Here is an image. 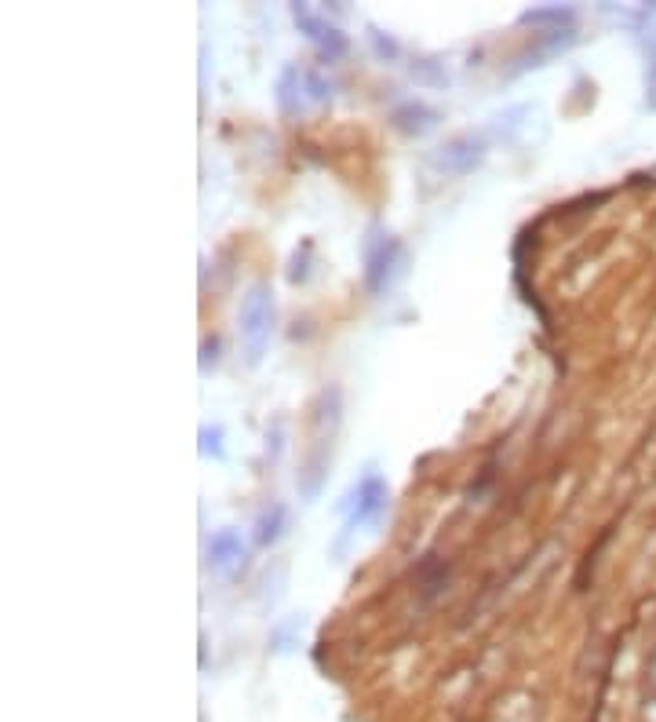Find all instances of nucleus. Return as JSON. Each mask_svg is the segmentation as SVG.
Masks as SVG:
<instances>
[{
  "label": "nucleus",
  "instance_id": "nucleus-1",
  "mask_svg": "<svg viewBox=\"0 0 656 722\" xmlns=\"http://www.w3.org/2000/svg\"><path fill=\"white\" fill-rule=\"evenodd\" d=\"M339 420H343V394H339V387H325L318 394V402H314V449H310L307 467L299 471V493L307 496V500H314L321 493Z\"/></svg>",
  "mask_w": 656,
  "mask_h": 722
},
{
  "label": "nucleus",
  "instance_id": "nucleus-2",
  "mask_svg": "<svg viewBox=\"0 0 656 722\" xmlns=\"http://www.w3.org/2000/svg\"><path fill=\"white\" fill-rule=\"evenodd\" d=\"M270 332H274V292L270 285H252L241 296V310H237V336H241V351L252 369L267 358Z\"/></svg>",
  "mask_w": 656,
  "mask_h": 722
},
{
  "label": "nucleus",
  "instance_id": "nucleus-3",
  "mask_svg": "<svg viewBox=\"0 0 656 722\" xmlns=\"http://www.w3.org/2000/svg\"><path fill=\"white\" fill-rule=\"evenodd\" d=\"M405 267H409L405 245L390 230L369 227V238H365V289L372 296H387L405 278Z\"/></svg>",
  "mask_w": 656,
  "mask_h": 722
},
{
  "label": "nucleus",
  "instance_id": "nucleus-4",
  "mask_svg": "<svg viewBox=\"0 0 656 722\" xmlns=\"http://www.w3.org/2000/svg\"><path fill=\"white\" fill-rule=\"evenodd\" d=\"M328 99V84L321 81L314 70H303V66H285L281 77H277V106L285 117H299L307 114L310 106H321Z\"/></svg>",
  "mask_w": 656,
  "mask_h": 722
},
{
  "label": "nucleus",
  "instance_id": "nucleus-5",
  "mask_svg": "<svg viewBox=\"0 0 656 722\" xmlns=\"http://www.w3.org/2000/svg\"><path fill=\"white\" fill-rule=\"evenodd\" d=\"M387 504H390L387 478L369 467L347 496V533H358V529H365V526H376V522L383 518V511H387Z\"/></svg>",
  "mask_w": 656,
  "mask_h": 722
},
{
  "label": "nucleus",
  "instance_id": "nucleus-6",
  "mask_svg": "<svg viewBox=\"0 0 656 722\" xmlns=\"http://www.w3.org/2000/svg\"><path fill=\"white\" fill-rule=\"evenodd\" d=\"M485 154H489V143H485V135H474V132H463V135H452L449 143H441L438 150H431L427 157V165L441 176H467L474 168L482 165Z\"/></svg>",
  "mask_w": 656,
  "mask_h": 722
},
{
  "label": "nucleus",
  "instance_id": "nucleus-7",
  "mask_svg": "<svg viewBox=\"0 0 656 722\" xmlns=\"http://www.w3.org/2000/svg\"><path fill=\"white\" fill-rule=\"evenodd\" d=\"M292 19H296L299 30L307 33L310 41L318 44L328 59H336V55L347 52V33L339 30L336 22H328L321 11L310 8V4H292Z\"/></svg>",
  "mask_w": 656,
  "mask_h": 722
},
{
  "label": "nucleus",
  "instance_id": "nucleus-8",
  "mask_svg": "<svg viewBox=\"0 0 656 722\" xmlns=\"http://www.w3.org/2000/svg\"><path fill=\"white\" fill-rule=\"evenodd\" d=\"M208 566L216 569V573H234L237 566H241V558H245V540H241V533L230 526L216 529L212 533V540H208Z\"/></svg>",
  "mask_w": 656,
  "mask_h": 722
},
{
  "label": "nucleus",
  "instance_id": "nucleus-9",
  "mask_svg": "<svg viewBox=\"0 0 656 722\" xmlns=\"http://www.w3.org/2000/svg\"><path fill=\"white\" fill-rule=\"evenodd\" d=\"M569 44H573V30H544V33H536L533 44H529V48H525V55H522V66H544L547 59L562 55Z\"/></svg>",
  "mask_w": 656,
  "mask_h": 722
},
{
  "label": "nucleus",
  "instance_id": "nucleus-10",
  "mask_svg": "<svg viewBox=\"0 0 656 722\" xmlns=\"http://www.w3.org/2000/svg\"><path fill=\"white\" fill-rule=\"evenodd\" d=\"M390 121H394V128L405 132V135H427V132L438 128L441 114L438 110H431V106H423V103H405L390 114Z\"/></svg>",
  "mask_w": 656,
  "mask_h": 722
},
{
  "label": "nucleus",
  "instance_id": "nucleus-11",
  "mask_svg": "<svg viewBox=\"0 0 656 722\" xmlns=\"http://www.w3.org/2000/svg\"><path fill=\"white\" fill-rule=\"evenodd\" d=\"M285 526H288V507L285 504H267L256 515V544L259 547L277 544V540L285 537Z\"/></svg>",
  "mask_w": 656,
  "mask_h": 722
},
{
  "label": "nucleus",
  "instance_id": "nucleus-12",
  "mask_svg": "<svg viewBox=\"0 0 656 722\" xmlns=\"http://www.w3.org/2000/svg\"><path fill=\"white\" fill-rule=\"evenodd\" d=\"M562 19L569 22L573 19V11L569 8H533V11H525L522 15V22H554V26H558V30H562Z\"/></svg>",
  "mask_w": 656,
  "mask_h": 722
},
{
  "label": "nucleus",
  "instance_id": "nucleus-13",
  "mask_svg": "<svg viewBox=\"0 0 656 722\" xmlns=\"http://www.w3.org/2000/svg\"><path fill=\"white\" fill-rule=\"evenodd\" d=\"M201 453L205 456H216V460H223L226 449H223V431L219 427H201Z\"/></svg>",
  "mask_w": 656,
  "mask_h": 722
},
{
  "label": "nucleus",
  "instance_id": "nucleus-14",
  "mask_svg": "<svg viewBox=\"0 0 656 722\" xmlns=\"http://www.w3.org/2000/svg\"><path fill=\"white\" fill-rule=\"evenodd\" d=\"M369 37H372V41H376L380 55H398V44H394V41H383V33L376 30V26H369Z\"/></svg>",
  "mask_w": 656,
  "mask_h": 722
}]
</instances>
